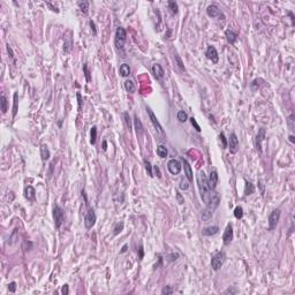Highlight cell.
I'll list each match as a JSON object with an SVG mask.
<instances>
[{
    "mask_svg": "<svg viewBox=\"0 0 295 295\" xmlns=\"http://www.w3.org/2000/svg\"><path fill=\"white\" fill-rule=\"evenodd\" d=\"M197 186H198V189H199L201 197H202L203 202L208 205L210 203L212 194H211V189H210L209 183H208V178H206V175L203 171H199L197 173Z\"/></svg>",
    "mask_w": 295,
    "mask_h": 295,
    "instance_id": "cell-1",
    "label": "cell"
},
{
    "mask_svg": "<svg viewBox=\"0 0 295 295\" xmlns=\"http://www.w3.org/2000/svg\"><path fill=\"white\" fill-rule=\"evenodd\" d=\"M126 39H127V33L125 30V28L119 27L116 29V33H115V46H116L118 50L124 49Z\"/></svg>",
    "mask_w": 295,
    "mask_h": 295,
    "instance_id": "cell-2",
    "label": "cell"
},
{
    "mask_svg": "<svg viewBox=\"0 0 295 295\" xmlns=\"http://www.w3.org/2000/svg\"><path fill=\"white\" fill-rule=\"evenodd\" d=\"M53 220H54V225L56 228H60L64 220H65V213L64 210L60 208V206L55 205L53 208Z\"/></svg>",
    "mask_w": 295,
    "mask_h": 295,
    "instance_id": "cell-3",
    "label": "cell"
},
{
    "mask_svg": "<svg viewBox=\"0 0 295 295\" xmlns=\"http://www.w3.org/2000/svg\"><path fill=\"white\" fill-rule=\"evenodd\" d=\"M225 258H226V255H225L224 251L217 252L212 257V259H211V268H212V270H215V271L220 270V268L223 266V264L225 262Z\"/></svg>",
    "mask_w": 295,
    "mask_h": 295,
    "instance_id": "cell-4",
    "label": "cell"
},
{
    "mask_svg": "<svg viewBox=\"0 0 295 295\" xmlns=\"http://www.w3.org/2000/svg\"><path fill=\"white\" fill-rule=\"evenodd\" d=\"M96 219L97 218H96L95 210L89 208V209H88V212L85 213V217H84V226H85V228H88V229L92 228L95 226V224H96Z\"/></svg>",
    "mask_w": 295,
    "mask_h": 295,
    "instance_id": "cell-5",
    "label": "cell"
},
{
    "mask_svg": "<svg viewBox=\"0 0 295 295\" xmlns=\"http://www.w3.org/2000/svg\"><path fill=\"white\" fill-rule=\"evenodd\" d=\"M279 219H280V210L276 209L269 216V229L270 231H273L277 227V224H278Z\"/></svg>",
    "mask_w": 295,
    "mask_h": 295,
    "instance_id": "cell-6",
    "label": "cell"
},
{
    "mask_svg": "<svg viewBox=\"0 0 295 295\" xmlns=\"http://www.w3.org/2000/svg\"><path fill=\"white\" fill-rule=\"evenodd\" d=\"M167 168H168V171H169L171 174L176 175V174H179V173L181 172L182 165H181V163H180L179 160L171 159V160L168 161V164H167Z\"/></svg>",
    "mask_w": 295,
    "mask_h": 295,
    "instance_id": "cell-7",
    "label": "cell"
},
{
    "mask_svg": "<svg viewBox=\"0 0 295 295\" xmlns=\"http://www.w3.org/2000/svg\"><path fill=\"white\" fill-rule=\"evenodd\" d=\"M239 140H238V136L235 134H232L231 137H229V152L232 155H235L238 151H239Z\"/></svg>",
    "mask_w": 295,
    "mask_h": 295,
    "instance_id": "cell-8",
    "label": "cell"
},
{
    "mask_svg": "<svg viewBox=\"0 0 295 295\" xmlns=\"http://www.w3.org/2000/svg\"><path fill=\"white\" fill-rule=\"evenodd\" d=\"M233 240V228H232V225L228 224L225 228V232H224V235H223V241H224V245L225 246H228L231 245Z\"/></svg>",
    "mask_w": 295,
    "mask_h": 295,
    "instance_id": "cell-9",
    "label": "cell"
},
{
    "mask_svg": "<svg viewBox=\"0 0 295 295\" xmlns=\"http://www.w3.org/2000/svg\"><path fill=\"white\" fill-rule=\"evenodd\" d=\"M206 58L211 60L213 64H217L218 60H219V55H218V52H217V49L215 46H209L208 50H206V53H205Z\"/></svg>",
    "mask_w": 295,
    "mask_h": 295,
    "instance_id": "cell-10",
    "label": "cell"
},
{
    "mask_svg": "<svg viewBox=\"0 0 295 295\" xmlns=\"http://www.w3.org/2000/svg\"><path fill=\"white\" fill-rule=\"evenodd\" d=\"M146 111H148V114H149V116H150V120H151V122H152V125H153V127L156 128V130L159 133V134H164V132H163V128H161V126H160V124H159V121L157 120V118H156V115L153 114V112H152V110L150 108V107H146Z\"/></svg>",
    "mask_w": 295,
    "mask_h": 295,
    "instance_id": "cell-11",
    "label": "cell"
},
{
    "mask_svg": "<svg viewBox=\"0 0 295 295\" xmlns=\"http://www.w3.org/2000/svg\"><path fill=\"white\" fill-rule=\"evenodd\" d=\"M206 13H208V15L211 16V17H221V19L225 17L224 14L218 8V6H216V5H210L208 8H206Z\"/></svg>",
    "mask_w": 295,
    "mask_h": 295,
    "instance_id": "cell-12",
    "label": "cell"
},
{
    "mask_svg": "<svg viewBox=\"0 0 295 295\" xmlns=\"http://www.w3.org/2000/svg\"><path fill=\"white\" fill-rule=\"evenodd\" d=\"M208 183H209V187L211 190H215L216 187H217V183H218V173L217 171H211L210 172V176L208 179Z\"/></svg>",
    "mask_w": 295,
    "mask_h": 295,
    "instance_id": "cell-13",
    "label": "cell"
},
{
    "mask_svg": "<svg viewBox=\"0 0 295 295\" xmlns=\"http://www.w3.org/2000/svg\"><path fill=\"white\" fill-rule=\"evenodd\" d=\"M182 165H183V168H185V175H186V178L188 179L189 182L193 181V169H191V166L189 165V163H188L185 158H182Z\"/></svg>",
    "mask_w": 295,
    "mask_h": 295,
    "instance_id": "cell-14",
    "label": "cell"
},
{
    "mask_svg": "<svg viewBox=\"0 0 295 295\" xmlns=\"http://www.w3.org/2000/svg\"><path fill=\"white\" fill-rule=\"evenodd\" d=\"M24 196H25V198H27L28 201H30V202L35 201V198H36V191H35V189H34L33 186H27V187H25V189H24Z\"/></svg>",
    "mask_w": 295,
    "mask_h": 295,
    "instance_id": "cell-15",
    "label": "cell"
},
{
    "mask_svg": "<svg viewBox=\"0 0 295 295\" xmlns=\"http://www.w3.org/2000/svg\"><path fill=\"white\" fill-rule=\"evenodd\" d=\"M264 138H265V129L260 128L256 136V149L258 151H262V142L264 141Z\"/></svg>",
    "mask_w": 295,
    "mask_h": 295,
    "instance_id": "cell-16",
    "label": "cell"
},
{
    "mask_svg": "<svg viewBox=\"0 0 295 295\" xmlns=\"http://www.w3.org/2000/svg\"><path fill=\"white\" fill-rule=\"evenodd\" d=\"M219 231V227L218 226H210V227H206L202 231V234L204 237H212V235L217 234Z\"/></svg>",
    "mask_w": 295,
    "mask_h": 295,
    "instance_id": "cell-17",
    "label": "cell"
},
{
    "mask_svg": "<svg viewBox=\"0 0 295 295\" xmlns=\"http://www.w3.org/2000/svg\"><path fill=\"white\" fill-rule=\"evenodd\" d=\"M212 216H213V210H211L210 208H206L202 211V215H201V218H202V220L203 221H209L211 218H212Z\"/></svg>",
    "mask_w": 295,
    "mask_h": 295,
    "instance_id": "cell-18",
    "label": "cell"
},
{
    "mask_svg": "<svg viewBox=\"0 0 295 295\" xmlns=\"http://www.w3.org/2000/svg\"><path fill=\"white\" fill-rule=\"evenodd\" d=\"M152 73H153L155 76H156L157 78H159V80L163 78V77H164V74H165L163 67H161L160 65H158V64H156V65L152 66Z\"/></svg>",
    "mask_w": 295,
    "mask_h": 295,
    "instance_id": "cell-19",
    "label": "cell"
},
{
    "mask_svg": "<svg viewBox=\"0 0 295 295\" xmlns=\"http://www.w3.org/2000/svg\"><path fill=\"white\" fill-rule=\"evenodd\" d=\"M225 35H226V39H227V42L229 44H234L235 42H237V39H238V35L235 34L234 31H232V30H226Z\"/></svg>",
    "mask_w": 295,
    "mask_h": 295,
    "instance_id": "cell-20",
    "label": "cell"
},
{
    "mask_svg": "<svg viewBox=\"0 0 295 295\" xmlns=\"http://www.w3.org/2000/svg\"><path fill=\"white\" fill-rule=\"evenodd\" d=\"M119 73H120L121 76L127 77V76L130 75V67H129L127 64H122V65L120 66V68H119Z\"/></svg>",
    "mask_w": 295,
    "mask_h": 295,
    "instance_id": "cell-21",
    "label": "cell"
},
{
    "mask_svg": "<svg viewBox=\"0 0 295 295\" xmlns=\"http://www.w3.org/2000/svg\"><path fill=\"white\" fill-rule=\"evenodd\" d=\"M41 156H42L43 161H46V160L50 159V151H49L47 146H46L45 144H43V145L41 146Z\"/></svg>",
    "mask_w": 295,
    "mask_h": 295,
    "instance_id": "cell-22",
    "label": "cell"
},
{
    "mask_svg": "<svg viewBox=\"0 0 295 295\" xmlns=\"http://www.w3.org/2000/svg\"><path fill=\"white\" fill-rule=\"evenodd\" d=\"M125 88H126V90H127L129 94H134V92H135V90H136L134 82H133V81H130V80H127V81L125 82Z\"/></svg>",
    "mask_w": 295,
    "mask_h": 295,
    "instance_id": "cell-23",
    "label": "cell"
},
{
    "mask_svg": "<svg viewBox=\"0 0 295 295\" xmlns=\"http://www.w3.org/2000/svg\"><path fill=\"white\" fill-rule=\"evenodd\" d=\"M167 153H168V151H167V149H166V146L159 145V146L157 148V155H158L160 158H166V157H167Z\"/></svg>",
    "mask_w": 295,
    "mask_h": 295,
    "instance_id": "cell-24",
    "label": "cell"
},
{
    "mask_svg": "<svg viewBox=\"0 0 295 295\" xmlns=\"http://www.w3.org/2000/svg\"><path fill=\"white\" fill-rule=\"evenodd\" d=\"M78 7H80V9H81V12L83 13V14H88L89 13V1H80L78 3Z\"/></svg>",
    "mask_w": 295,
    "mask_h": 295,
    "instance_id": "cell-25",
    "label": "cell"
},
{
    "mask_svg": "<svg viewBox=\"0 0 295 295\" xmlns=\"http://www.w3.org/2000/svg\"><path fill=\"white\" fill-rule=\"evenodd\" d=\"M134 124H135V129H136V132H137V134H142L143 133V126H142V122H141V120L138 119V118L135 115V118H134Z\"/></svg>",
    "mask_w": 295,
    "mask_h": 295,
    "instance_id": "cell-26",
    "label": "cell"
},
{
    "mask_svg": "<svg viewBox=\"0 0 295 295\" xmlns=\"http://www.w3.org/2000/svg\"><path fill=\"white\" fill-rule=\"evenodd\" d=\"M254 190H255V187H254V185H252L251 182H248V181H246V187H245V195H246V196H248V195H251V194L254 193Z\"/></svg>",
    "mask_w": 295,
    "mask_h": 295,
    "instance_id": "cell-27",
    "label": "cell"
},
{
    "mask_svg": "<svg viewBox=\"0 0 295 295\" xmlns=\"http://www.w3.org/2000/svg\"><path fill=\"white\" fill-rule=\"evenodd\" d=\"M0 104H1V112L5 114L8 110V102H7V98L5 97V95H1V102H0Z\"/></svg>",
    "mask_w": 295,
    "mask_h": 295,
    "instance_id": "cell-28",
    "label": "cell"
},
{
    "mask_svg": "<svg viewBox=\"0 0 295 295\" xmlns=\"http://www.w3.org/2000/svg\"><path fill=\"white\" fill-rule=\"evenodd\" d=\"M234 217L237 219H242L243 217V209L241 206H237V208L234 209Z\"/></svg>",
    "mask_w": 295,
    "mask_h": 295,
    "instance_id": "cell-29",
    "label": "cell"
},
{
    "mask_svg": "<svg viewBox=\"0 0 295 295\" xmlns=\"http://www.w3.org/2000/svg\"><path fill=\"white\" fill-rule=\"evenodd\" d=\"M96 138H97V127L94 126L91 128V132H90V143L95 144L96 143Z\"/></svg>",
    "mask_w": 295,
    "mask_h": 295,
    "instance_id": "cell-30",
    "label": "cell"
},
{
    "mask_svg": "<svg viewBox=\"0 0 295 295\" xmlns=\"http://www.w3.org/2000/svg\"><path fill=\"white\" fill-rule=\"evenodd\" d=\"M187 119H188V114L185 111H179L178 112V120L180 122H186Z\"/></svg>",
    "mask_w": 295,
    "mask_h": 295,
    "instance_id": "cell-31",
    "label": "cell"
},
{
    "mask_svg": "<svg viewBox=\"0 0 295 295\" xmlns=\"http://www.w3.org/2000/svg\"><path fill=\"white\" fill-rule=\"evenodd\" d=\"M144 165H145V169H146V172H148V174H149L151 178L153 176V172H152V169H153V167L151 166V164H150V161H148V160H144Z\"/></svg>",
    "mask_w": 295,
    "mask_h": 295,
    "instance_id": "cell-32",
    "label": "cell"
},
{
    "mask_svg": "<svg viewBox=\"0 0 295 295\" xmlns=\"http://www.w3.org/2000/svg\"><path fill=\"white\" fill-rule=\"evenodd\" d=\"M168 7H169V9H171V12H172L173 14L178 13L179 7H178V4H176L175 1H168Z\"/></svg>",
    "mask_w": 295,
    "mask_h": 295,
    "instance_id": "cell-33",
    "label": "cell"
},
{
    "mask_svg": "<svg viewBox=\"0 0 295 295\" xmlns=\"http://www.w3.org/2000/svg\"><path fill=\"white\" fill-rule=\"evenodd\" d=\"M122 229H124V223H118V224H115V226H114V228H113L114 235H118Z\"/></svg>",
    "mask_w": 295,
    "mask_h": 295,
    "instance_id": "cell-34",
    "label": "cell"
},
{
    "mask_svg": "<svg viewBox=\"0 0 295 295\" xmlns=\"http://www.w3.org/2000/svg\"><path fill=\"white\" fill-rule=\"evenodd\" d=\"M17 97H19V95H17V92H15V94H14V106H13V118H15V115H16V113H17V103H19V100H17Z\"/></svg>",
    "mask_w": 295,
    "mask_h": 295,
    "instance_id": "cell-35",
    "label": "cell"
},
{
    "mask_svg": "<svg viewBox=\"0 0 295 295\" xmlns=\"http://www.w3.org/2000/svg\"><path fill=\"white\" fill-rule=\"evenodd\" d=\"M262 81H263V80H260V78H256V80H254V81L251 82V84H250L251 89H252V90L258 89V88L260 86V83H259V82H262Z\"/></svg>",
    "mask_w": 295,
    "mask_h": 295,
    "instance_id": "cell-36",
    "label": "cell"
},
{
    "mask_svg": "<svg viewBox=\"0 0 295 295\" xmlns=\"http://www.w3.org/2000/svg\"><path fill=\"white\" fill-rule=\"evenodd\" d=\"M124 116H125V121H126V125H127V127H128V129L129 130H132V120H130V116H129V113L128 112H126L125 114H124Z\"/></svg>",
    "mask_w": 295,
    "mask_h": 295,
    "instance_id": "cell-37",
    "label": "cell"
},
{
    "mask_svg": "<svg viewBox=\"0 0 295 295\" xmlns=\"http://www.w3.org/2000/svg\"><path fill=\"white\" fill-rule=\"evenodd\" d=\"M175 61H176V64H178L179 68H180L182 72H185V70H186V68H185V66H183V62H182L181 58H180L179 55H175Z\"/></svg>",
    "mask_w": 295,
    "mask_h": 295,
    "instance_id": "cell-38",
    "label": "cell"
},
{
    "mask_svg": "<svg viewBox=\"0 0 295 295\" xmlns=\"http://www.w3.org/2000/svg\"><path fill=\"white\" fill-rule=\"evenodd\" d=\"M287 122H288V127H289V129L293 132V130H294V114H290V115L288 116Z\"/></svg>",
    "mask_w": 295,
    "mask_h": 295,
    "instance_id": "cell-39",
    "label": "cell"
},
{
    "mask_svg": "<svg viewBox=\"0 0 295 295\" xmlns=\"http://www.w3.org/2000/svg\"><path fill=\"white\" fill-rule=\"evenodd\" d=\"M83 70H84V75H85L86 81L89 82L91 78H90V73H89V70H88V64H84V65H83Z\"/></svg>",
    "mask_w": 295,
    "mask_h": 295,
    "instance_id": "cell-40",
    "label": "cell"
},
{
    "mask_svg": "<svg viewBox=\"0 0 295 295\" xmlns=\"http://www.w3.org/2000/svg\"><path fill=\"white\" fill-rule=\"evenodd\" d=\"M189 188V182L188 181H185L183 179L180 181V189L181 190H187Z\"/></svg>",
    "mask_w": 295,
    "mask_h": 295,
    "instance_id": "cell-41",
    "label": "cell"
},
{
    "mask_svg": "<svg viewBox=\"0 0 295 295\" xmlns=\"http://www.w3.org/2000/svg\"><path fill=\"white\" fill-rule=\"evenodd\" d=\"M178 257H179V255H178V254L172 252V254H169L166 258H167V260H168V262H173V260H175V259H178Z\"/></svg>",
    "mask_w": 295,
    "mask_h": 295,
    "instance_id": "cell-42",
    "label": "cell"
},
{
    "mask_svg": "<svg viewBox=\"0 0 295 295\" xmlns=\"http://www.w3.org/2000/svg\"><path fill=\"white\" fill-rule=\"evenodd\" d=\"M8 290L11 292V293H15L16 292V282H11L9 285H8Z\"/></svg>",
    "mask_w": 295,
    "mask_h": 295,
    "instance_id": "cell-43",
    "label": "cell"
},
{
    "mask_svg": "<svg viewBox=\"0 0 295 295\" xmlns=\"http://www.w3.org/2000/svg\"><path fill=\"white\" fill-rule=\"evenodd\" d=\"M161 293H163L164 295H165V294H166V295H168V294H172V293H173V289H172L169 286H166V287H164V288H163Z\"/></svg>",
    "mask_w": 295,
    "mask_h": 295,
    "instance_id": "cell-44",
    "label": "cell"
},
{
    "mask_svg": "<svg viewBox=\"0 0 295 295\" xmlns=\"http://www.w3.org/2000/svg\"><path fill=\"white\" fill-rule=\"evenodd\" d=\"M190 122H191V125L195 127V129H196L197 132H201V127H199V125L197 124V121L194 119V118H191V119H190Z\"/></svg>",
    "mask_w": 295,
    "mask_h": 295,
    "instance_id": "cell-45",
    "label": "cell"
},
{
    "mask_svg": "<svg viewBox=\"0 0 295 295\" xmlns=\"http://www.w3.org/2000/svg\"><path fill=\"white\" fill-rule=\"evenodd\" d=\"M238 293V289H235V288H233V287H228L225 292H224V294H237Z\"/></svg>",
    "mask_w": 295,
    "mask_h": 295,
    "instance_id": "cell-46",
    "label": "cell"
},
{
    "mask_svg": "<svg viewBox=\"0 0 295 295\" xmlns=\"http://www.w3.org/2000/svg\"><path fill=\"white\" fill-rule=\"evenodd\" d=\"M219 137H220V140H221V142H223V146L226 148V146H227V141H226V137H225L224 133H221V134L219 135Z\"/></svg>",
    "mask_w": 295,
    "mask_h": 295,
    "instance_id": "cell-47",
    "label": "cell"
},
{
    "mask_svg": "<svg viewBox=\"0 0 295 295\" xmlns=\"http://www.w3.org/2000/svg\"><path fill=\"white\" fill-rule=\"evenodd\" d=\"M61 293H62L64 295H67V294L69 293V288H68V285H64V286H62V288H61Z\"/></svg>",
    "mask_w": 295,
    "mask_h": 295,
    "instance_id": "cell-48",
    "label": "cell"
},
{
    "mask_svg": "<svg viewBox=\"0 0 295 295\" xmlns=\"http://www.w3.org/2000/svg\"><path fill=\"white\" fill-rule=\"evenodd\" d=\"M153 172H155V174L158 176V178H161V173H160V169H159L158 166H153Z\"/></svg>",
    "mask_w": 295,
    "mask_h": 295,
    "instance_id": "cell-49",
    "label": "cell"
},
{
    "mask_svg": "<svg viewBox=\"0 0 295 295\" xmlns=\"http://www.w3.org/2000/svg\"><path fill=\"white\" fill-rule=\"evenodd\" d=\"M76 97H77V100H78V110H81V106H82V96L80 92L76 94Z\"/></svg>",
    "mask_w": 295,
    "mask_h": 295,
    "instance_id": "cell-50",
    "label": "cell"
},
{
    "mask_svg": "<svg viewBox=\"0 0 295 295\" xmlns=\"http://www.w3.org/2000/svg\"><path fill=\"white\" fill-rule=\"evenodd\" d=\"M54 163L55 161H52L51 164H50V171H49V178H51L52 176V173H53V166H54Z\"/></svg>",
    "mask_w": 295,
    "mask_h": 295,
    "instance_id": "cell-51",
    "label": "cell"
},
{
    "mask_svg": "<svg viewBox=\"0 0 295 295\" xmlns=\"http://www.w3.org/2000/svg\"><path fill=\"white\" fill-rule=\"evenodd\" d=\"M7 52H8V54H9V56L11 58H14V53H13V50H12V47L7 44Z\"/></svg>",
    "mask_w": 295,
    "mask_h": 295,
    "instance_id": "cell-52",
    "label": "cell"
},
{
    "mask_svg": "<svg viewBox=\"0 0 295 295\" xmlns=\"http://www.w3.org/2000/svg\"><path fill=\"white\" fill-rule=\"evenodd\" d=\"M90 27H91V29H92V31H94V34H95V35H97V30H96V25H95V22H94V21H90Z\"/></svg>",
    "mask_w": 295,
    "mask_h": 295,
    "instance_id": "cell-53",
    "label": "cell"
},
{
    "mask_svg": "<svg viewBox=\"0 0 295 295\" xmlns=\"http://www.w3.org/2000/svg\"><path fill=\"white\" fill-rule=\"evenodd\" d=\"M176 198H178V201H179V203L180 204H182L185 201H183V198H182V196H181V194L180 193H176Z\"/></svg>",
    "mask_w": 295,
    "mask_h": 295,
    "instance_id": "cell-54",
    "label": "cell"
},
{
    "mask_svg": "<svg viewBox=\"0 0 295 295\" xmlns=\"http://www.w3.org/2000/svg\"><path fill=\"white\" fill-rule=\"evenodd\" d=\"M47 6H49V7H51V8H52V11H53V12H56V13H58V12H59V9H58V8H56V7H53V6H52V5H51V4H50V3H47Z\"/></svg>",
    "mask_w": 295,
    "mask_h": 295,
    "instance_id": "cell-55",
    "label": "cell"
},
{
    "mask_svg": "<svg viewBox=\"0 0 295 295\" xmlns=\"http://www.w3.org/2000/svg\"><path fill=\"white\" fill-rule=\"evenodd\" d=\"M106 149H107V142H106V141H103V150L106 151Z\"/></svg>",
    "mask_w": 295,
    "mask_h": 295,
    "instance_id": "cell-56",
    "label": "cell"
},
{
    "mask_svg": "<svg viewBox=\"0 0 295 295\" xmlns=\"http://www.w3.org/2000/svg\"><path fill=\"white\" fill-rule=\"evenodd\" d=\"M127 248H128V246H127V245H125V246L122 247V249H121V252H122V254H124V252H126V251H127Z\"/></svg>",
    "mask_w": 295,
    "mask_h": 295,
    "instance_id": "cell-57",
    "label": "cell"
},
{
    "mask_svg": "<svg viewBox=\"0 0 295 295\" xmlns=\"http://www.w3.org/2000/svg\"><path fill=\"white\" fill-rule=\"evenodd\" d=\"M289 141L292 142V143H295V137L293 136V135H289Z\"/></svg>",
    "mask_w": 295,
    "mask_h": 295,
    "instance_id": "cell-58",
    "label": "cell"
},
{
    "mask_svg": "<svg viewBox=\"0 0 295 295\" xmlns=\"http://www.w3.org/2000/svg\"><path fill=\"white\" fill-rule=\"evenodd\" d=\"M142 257H143V248L141 247L140 248V259H142Z\"/></svg>",
    "mask_w": 295,
    "mask_h": 295,
    "instance_id": "cell-59",
    "label": "cell"
}]
</instances>
